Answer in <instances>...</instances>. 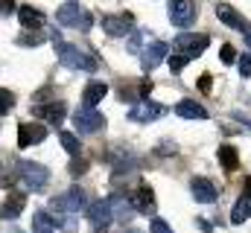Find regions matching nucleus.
<instances>
[{"label":"nucleus","instance_id":"nucleus-1","mask_svg":"<svg viewBox=\"0 0 251 233\" xmlns=\"http://www.w3.org/2000/svg\"><path fill=\"white\" fill-rule=\"evenodd\" d=\"M50 207L56 210V228H64V231H73V219L85 210V192L79 189V186H73V189H67L62 195H56L53 201H50Z\"/></svg>","mask_w":251,"mask_h":233},{"label":"nucleus","instance_id":"nucleus-2","mask_svg":"<svg viewBox=\"0 0 251 233\" xmlns=\"http://www.w3.org/2000/svg\"><path fill=\"white\" fill-rule=\"evenodd\" d=\"M56 56L62 61L64 67H70V70H85V73H94L100 64H97V58L88 56L85 50H79V47H73V44H64L62 38L56 41Z\"/></svg>","mask_w":251,"mask_h":233},{"label":"nucleus","instance_id":"nucleus-3","mask_svg":"<svg viewBox=\"0 0 251 233\" xmlns=\"http://www.w3.org/2000/svg\"><path fill=\"white\" fill-rule=\"evenodd\" d=\"M56 21H59V26H73V29H82V32H88L91 23H94L91 12L82 3H64V6H59Z\"/></svg>","mask_w":251,"mask_h":233},{"label":"nucleus","instance_id":"nucleus-4","mask_svg":"<svg viewBox=\"0 0 251 233\" xmlns=\"http://www.w3.org/2000/svg\"><path fill=\"white\" fill-rule=\"evenodd\" d=\"M18 175L24 178V184H26L32 192H41V189L47 186V181H50V172H47V166H44V163H35V161H21V166H18Z\"/></svg>","mask_w":251,"mask_h":233},{"label":"nucleus","instance_id":"nucleus-5","mask_svg":"<svg viewBox=\"0 0 251 233\" xmlns=\"http://www.w3.org/2000/svg\"><path fill=\"white\" fill-rule=\"evenodd\" d=\"M207 44H210V38L204 32H181L173 41V50H178L181 56H187V58H196L207 50Z\"/></svg>","mask_w":251,"mask_h":233},{"label":"nucleus","instance_id":"nucleus-6","mask_svg":"<svg viewBox=\"0 0 251 233\" xmlns=\"http://www.w3.org/2000/svg\"><path fill=\"white\" fill-rule=\"evenodd\" d=\"M73 125L79 134H97L102 125H105V116L100 114L97 108H76L73 114Z\"/></svg>","mask_w":251,"mask_h":233},{"label":"nucleus","instance_id":"nucleus-7","mask_svg":"<svg viewBox=\"0 0 251 233\" xmlns=\"http://www.w3.org/2000/svg\"><path fill=\"white\" fill-rule=\"evenodd\" d=\"M44 137H47V125H41V122H21L18 125V146L21 149L38 146V143H44Z\"/></svg>","mask_w":251,"mask_h":233},{"label":"nucleus","instance_id":"nucleus-8","mask_svg":"<svg viewBox=\"0 0 251 233\" xmlns=\"http://www.w3.org/2000/svg\"><path fill=\"white\" fill-rule=\"evenodd\" d=\"M167 12H170V21L176 26H190L196 18V3L193 0H170Z\"/></svg>","mask_w":251,"mask_h":233},{"label":"nucleus","instance_id":"nucleus-9","mask_svg":"<svg viewBox=\"0 0 251 233\" xmlns=\"http://www.w3.org/2000/svg\"><path fill=\"white\" fill-rule=\"evenodd\" d=\"M164 114H167V105H158V102L143 99V102H134L131 105L128 119H134V122H152V119H158V116H164Z\"/></svg>","mask_w":251,"mask_h":233},{"label":"nucleus","instance_id":"nucleus-10","mask_svg":"<svg viewBox=\"0 0 251 233\" xmlns=\"http://www.w3.org/2000/svg\"><path fill=\"white\" fill-rule=\"evenodd\" d=\"M102 29L111 35V38H126L134 32L131 26V15H102Z\"/></svg>","mask_w":251,"mask_h":233},{"label":"nucleus","instance_id":"nucleus-11","mask_svg":"<svg viewBox=\"0 0 251 233\" xmlns=\"http://www.w3.org/2000/svg\"><path fill=\"white\" fill-rule=\"evenodd\" d=\"M190 192H193V198L199 204H213L219 198V189H216V184L210 178H193L190 181Z\"/></svg>","mask_w":251,"mask_h":233},{"label":"nucleus","instance_id":"nucleus-12","mask_svg":"<svg viewBox=\"0 0 251 233\" xmlns=\"http://www.w3.org/2000/svg\"><path fill=\"white\" fill-rule=\"evenodd\" d=\"M216 18L225 23V26H231V29H237V32H251L249 29V21L231 6V3H216Z\"/></svg>","mask_w":251,"mask_h":233},{"label":"nucleus","instance_id":"nucleus-13","mask_svg":"<svg viewBox=\"0 0 251 233\" xmlns=\"http://www.w3.org/2000/svg\"><path fill=\"white\" fill-rule=\"evenodd\" d=\"M167 50H170V47H167L164 41H152V44H146V47L140 50V67H143L146 73L155 70V67L167 58Z\"/></svg>","mask_w":251,"mask_h":233},{"label":"nucleus","instance_id":"nucleus-14","mask_svg":"<svg viewBox=\"0 0 251 233\" xmlns=\"http://www.w3.org/2000/svg\"><path fill=\"white\" fill-rule=\"evenodd\" d=\"M88 222L97 228V231L105 233V228L114 222V216H111V204H108V198L105 201H94L91 207H88Z\"/></svg>","mask_w":251,"mask_h":233},{"label":"nucleus","instance_id":"nucleus-15","mask_svg":"<svg viewBox=\"0 0 251 233\" xmlns=\"http://www.w3.org/2000/svg\"><path fill=\"white\" fill-rule=\"evenodd\" d=\"M108 204H111L114 222H120V225H126V222L134 216V204H131V198H126L123 192H114V195L108 198Z\"/></svg>","mask_w":251,"mask_h":233},{"label":"nucleus","instance_id":"nucleus-16","mask_svg":"<svg viewBox=\"0 0 251 233\" xmlns=\"http://www.w3.org/2000/svg\"><path fill=\"white\" fill-rule=\"evenodd\" d=\"M24 207H26V195L21 189H9V195H6V201L0 207V216L3 219H18L24 213Z\"/></svg>","mask_w":251,"mask_h":233},{"label":"nucleus","instance_id":"nucleus-17","mask_svg":"<svg viewBox=\"0 0 251 233\" xmlns=\"http://www.w3.org/2000/svg\"><path fill=\"white\" fill-rule=\"evenodd\" d=\"M131 204H134V213H155V192H152V186H146V184H140L137 189H134V195H131Z\"/></svg>","mask_w":251,"mask_h":233},{"label":"nucleus","instance_id":"nucleus-18","mask_svg":"<svg viewBox=\"0 0 251 233\" xmlns=\"http://www.w3.org/2000/svg\"><path fill=\"white\" fill-rule=\"evenodd\" d=\"M105 93H108V85L105 82H88L85 91H82V108H97Z\"/></svg>","mask_w":251,"mask_h":233},{"label":"nucleus","instance_id":"nucleus-19","mask_svg":"<svg viewBox=\"0 0 251 233\" xmlns=\"http://www.w3.org/2000/svg\"><path fill=\"white\" fill-rule=\"evenodd\" d=\"M176 114L181 116V119H196V122L207 119V111H204L196 99H181V102L176 105Z\"/></svg>","mask_w":251,"mask_h":233},{"label":"nucleus","instance_id":"nucleus-20","mask_svg":"<svg viewBox=\"0 0 251 233\" xmlns=\"http://www.w3.org/2000/svg\"><path fill=\"white\" fill-rule=\"evenodd\" d=\"M64 114H67V105H64V102H50V105H38V108H35V116H44V119L53 122V125H62Z\"/></svg>","mask_w":251,"mask_h":233},{"label":"nucleus","instance_id":"nucleus-21","mask_svg":"<svg viewBox=\"0 0 251 233\" xmlns=\"http://www.w3.org/2000/svg\"><path fill=\"white\" fill-rule=\"evenodd\" d=\"M18 18H21V26L24 29H41L44 26V15L32 6H21L18 9Z\"/></svg>","mask_w":251,"mask_h":233},{"label":"nucleus","instance_id":"nucleus-22","mask_svg":"<svg viewBox=\"0 0 251 233\" xmlns=\"http://www.w3.org/2000/svg\"><path fill=\"white\" fill-rule=\"evenodd\" d=\"M56 231V219H53V213H47V210H35L32 213V233H53Z\"/></svg>","mask_w":251,"mask_h":233},{"label":"nucleus","instance_id":"nucleus-23","mask_svg":"<svg viewBox=\"0 0 251 233\" xmlns=\"http://www.w3.org/2000/svg\"><path fill=\"white\" fill-rule=\"evenodd\" d=\"M219 166H222L225 172H234V169L240 166V155H237V149H234L231 143L219 146Z\"/></svg>","mask_w":251,"mask_h":233},{"label":"nucleus","instance_id":"nucleus-24","mask_svg":"<svg viewBox=\"0 0 251 233\" xmlns=\"http://www.w3.org/2000/svg\"><path fill=\"white\" fill-rule=\"evenodd\" d=\"M249 216H251V195L243 192V198H240V201L234 204V210H231V222H234V225H243Z\"/></svg>","mask_w":251,"mask_h":233},{"label":"nucleus","instance_id":"nucleus-25","mask_svg":"<svg viewBox=\"0 0 251 233\" xmlns=\"http://www.w3.org/2000/svg\"><path fill=\"white\" fill-rule=\"evenodd\" d=\"M41 41H44L41 29H26V32H24V35L18 38V44H21V47H38Z\"/></svg>","mask_w":251,"mask_h":233},{"label":"nucleus","instance_id":"nucleus-26","mask_svg":"<svg viewBox=\"0 0 251 233\" xmlns=\"http://www.w3.org/2000/svg\"><path fill=\"white\" fill-rule=\"evenodd\" d=\"M12 108H15V93L6 91V88H0V116H6Z\"/></svg>","mask_w":251,"mask_h":233},{"label":"nucleus","instance_id":"nucleus-27","mask_svg":"<svg viewBox=\"0 0 251 233\" xmlns=\"http://www.w3.org/2000/svg\"><path fill=\"white\" fill-rule=\"evenodd\" d=\"M59 140H62V146L70 152V155H79V140H76V134H70V131H62L59 134Z\"/></svg>","mask_w":251,"mask_h":233},{"label":"nucleus","instance_id":"nucleus-28","mask_svg":"<svg viewBox=\"0 0 251 233\" xmlns=\"http://www.w3.org/2000/svg\"><path fill=\"white\" fill-rule=\"evenodd\" d=\"M187 61H190L187 56H181V53H173V56H170V70H173V73H181V70L187 67Z\"/></svg>","mask_w":251,"mask_h":233},{"label":"nucleus","instance_id":"nucleus-29","mask_svg":"<svg viewBox=\"0 0 251 233\" xmlns=\"http://www.w3.org/2000/svg\"><path fill=\"white\" fill-rule=\"evenodd\" d=\"M140 41H143V32H137V29H134V32L128 35V53H140V50H143V47H140Z\"/></svg>","mask_w":251,"mask_h":233},{"label":"nucleus","instance_id":"nucleus-30","mask_svg":"<svg viewBox=\"0 0 251 233\" xmlns=\"http://www.w3.org/2000/svg\"><path fill=\"white\" fill-rule=\"evenodd\" d=\"M149 228H152V233H176L170 225H167V222H164V219H158V216L149 222Z\"/></svg>","mask_w":251,"mask_h":233},{"label":"nucleus","instance_id":"nucleus-31","mask_svg":"<svg viewBox=\"0 0 251 233\" xmlns=\"http://www.w3.org/2000/svg\"><path fill=\"white\" fill-rule=\"evenodd\" d=\"M219 58H222L225 64H234V61H237V53H234V47H231V44H222V50H219Z\"/></svg>","mask_w":251,"mask_h":233},{"label":"nucleus","instance_id":"nucleus-32","mask_svg":"<svg viewBox=\"0 0 251 233\" xmlns=\"http://www.w3.org/2000/svg\"><path fill=\"white\" fill-rule=\"evenodd\" d=\"M88 169V163L82 161V158H73V163H70V175H82Z\"/></svg>","mask_w":251,"mask_h":233},{"label":"nucleus","instance_id":"nucleus-33","mask_svg":"<svg viewBox=\"0 0 251 233\" xmlns=\"http://www.w3.org/2000/svg\"><path fill=\"white\" fill-rule=\"evenodd\" d=\"M240 73H243V76H251V56L240 58Z\"/></svg>","mask_w":251,"mask_h":233},{"label":"nucleus","instance_id":"nucleus-34","mask_svg":"<svg viewBox=\"0 0 251 233\" xmlns=\"http://www.w3.org/2000/svg\"><path fill=\"white\" fill-rule=\"evenodd\" d=\"M0 12L3 15H12L15 12V0H0Z\"/></svg>","mask_w":251,"mask_h":233},{"label":"nucleus","instance_id":"nucleus-35","mask_svg":"<svg viewBox=\"0 0 251 233\" xmlns=\"http://www.w3.org/2000/svg\"><path fill=\"white\" fill-rule=\"evenodd\" d=\"M199 88H201V91H210V76H201V82H199Z\"/></svg>","mask_w":251,"mask_h":233},{"label":"nucleus","instance_id":"nucleus-36","mask_svg":"<svg viewBox=\"0 0 251 233\" xmlns=\"http://www.w3.org/2000/svg\"><path fill=\"white\" fill-rule=\"evenodd\" d=\"M243 192H249L251 195V178H246V189H243Z\"/></svg>","mask_w":251,"mask_h":233},{"label":"nucleus","instance_id":"nucleus-37","mask_svg":"<svg viewBox=\"0 0 251 233\" xmlns=\"http://www.w3.org/2000/svg\"><path fill=\"white\" fill-rule=\"evenodd\" d=\"M246 44H249V50H251V32H246Z\"/></svg>","mask_w":251,"mask_h":233}]
</instances>
